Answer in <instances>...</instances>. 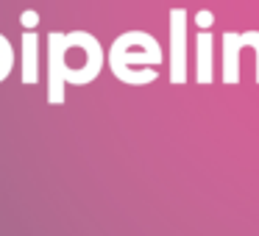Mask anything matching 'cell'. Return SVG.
I'll return each mask as SVG.
<instances>
[{
    "label": "cell",
    "instance_id": "obj_5",
    "mask_svg": "<svg viewBox=\"0 0 259 236\" xmlns=\"http://www.w3.org/2000/svg\"><path fill=\"white\" fill-rule=\"evenodd\" d=\"M20 25H23L25 31H34L36 25H39V14H36L34 9H25V12L20 14Z\"/></svg>",
    "mask_w": 259,
    "mask_h": 236
},
{
    "label": "cell",
    "instance_id": "obj_1",
    "mask_svg": "<svg viewBox=\"0 0 259 236\" xmlns=\"http://www.w3.org/2000/svg\"><path fill=\"white\" fill-rule=\"evenodd\" d=\"M67 84H90L103 64V53L95 36L84 34V31H73L67 34Z\"/></svg>",
    "mask_w": 259,
    "mask_h": 236
},
{
    "label": "cell",
    "instance_id": "obj_4",
    "mask_svg": "<svg viewBox=\"0 0 259 236\" xmlns=\"http://www.w3.org/2000/svg\"><path fill=\"white\" fill-rule=\"evenodd\" d=\"M14 47H12V42L6 39V36L0 34V84L12 75V70H14Z\"/></svg>",
    "mask_w": 259,
    "mask_h": 236
},
{
    "label": "cell",
    "instance_id": "obj_2",
    "mask_svg": "<svg viewBox=\"0 0 259 236\" xmlns=\"http://www.w3.org/2000/svg\"><path fill=\"white\" fill-rule=\"evenodd\" d=\"M67 34H48V103L59 106L64 103V86H67Z\"/></svg>",
    "mask_w": 259,
    "mask_h": 236
},
{
    "label": "cell",
    "instance_id": "obj_3",
    "mask_svg": "<svg viewBox=\"0 0 259 236\" xmlns=\"http://www.w3.org/2000/svg\"><path fill=\"white\" fill-rule=\"evenodd\" d=\"M20 45H23V67H20L23 84L34 86L39 81V36H36V31H23Z\"/></svg>",
    "mask_w": 259,
    "mask_h": 236
}]
</instances>
